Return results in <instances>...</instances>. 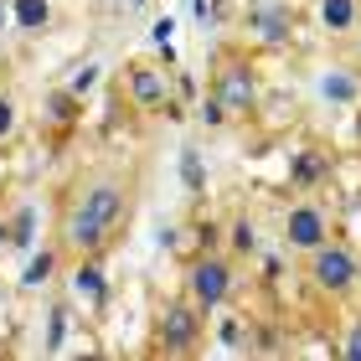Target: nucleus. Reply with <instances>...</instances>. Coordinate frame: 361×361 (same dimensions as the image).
<instances>
[{"label":"nucleus","mask_w":361,"mask_h":361,"mask_svg":"<svg viewBox=\"0 0 361 361\" xmlns=\"http://www.w3.org/2000/svg\"><path fill=\"white\" fill-rule=\"evenodd\" d=\"M336 166H331V155L320 150V145H310V150H300L294 155V166H289V186L294 191H310V186H320L325 176H331Z\"/></svg>","instance_id":"nucleus-11"},{"label":"nucleus","mask_w":361,"mask_h":361,"mask_svg":"<svg viewBox=\"0 0 361 361\" xmlns=\"http://www.w3.org/2000/svg\"><path fill=\"white\" fill-rule=\"evenodd\" d=\"M129 212V180L119 171H88L62 202V222H57V248L73 258H93L109 248L114 227Z\"/></svg>","instance_id":"nucleus-1"},{"label":"nucleus","mask_w":361,"mask_h":361,"mask_svg":"<svg viewBox=\"0 0 361 361\" xmlns=\"http://www.w3.org/2000/svg\"><path fill=\"white\" fill-rule=\"evenodd\" d=\"M315 21L331 37H356L361 31V0H315Z\"/></svg>","instance_id":"nucleus-10"},{"label":"nucleus","mask_w":361,"mask_h":361,"mask_svg":"<svg viewBox=\"0 0 361 361\" xmlns=\"http://www.w3.org/2000/svg\"><path fill=\"white\" fill-rule=\"evenodd\" d=\"M212 98H222L227 119H253L258 114V73L243 52H217L212 62Z\"/></svg>","instance_id":"nucleus-3"},{"label":"nucleus","mask_w":361,"mask_h":361,"mask_svg":"<svg viewBox=\"0 0 361 361\" xmlns=\"http://www.w3.org/2000/svg\"><path fill=\"white\" fill-rule=\"evenodd\" d=\"M73 300L83 305V310H104L109 279H104V269H98V253L93 258H78V269H73Z\"/></svg>","instance_id":"nucleus-9"},{"label":"nucleus","mask_w":361,"mask_h":361,"mask_svg":"<svg viewBox=\"0 0 361 361\" xmlns=\"http://www.w3.org/2000/svg\"><path fill=\"white\" fill-rule=\"evenodd\" d=\"M124 98L140 114H166L171 109V73L160 68V62H150V57L124 62Z\"/></svg>","instance_id":"nucleus-5"},{"label":"nucleus","mask_w":361,"mask_h":361,"mask_svg":"<svg viewBox=\"0 0 361 361\" xmlns=\"http://www.w3.org/2000/svg\"><path fill=\"white\" fill-rule=\"evenodd\" d=\"M11 129H16V104H11V98H0V140H6Z\"/></svg>","instance_id":"nucleus-16"},{"label":"nucleus","mask_w":361,"mask_h":361,"mask_svg":"<svg viewBox=\"0 0 361 361\" xmlns=\"http://www.w3.org/2000/svg\"><path fill=\"white\" fill-rule=\"evenodd\" d=\"M155 0H93L98 16H114V21H129V16H145Z\"/></svg>","instance_id":"nucleus-13"},{"label":"nucleus","mask_w":361,"mask_h":361,"mask_svg":"<svg viewBox=\"0 0 361 361\" xmlns=\"http://www.w3.org/2000/svg\"><path fill=\"white\" fill-rule=\"evenodd\" d=\"M341 356L346 361H361V320L346 325V341H341Z\"/></svg>","instance_id":"nucleus-14"},{"label":"nucleus","mask_w":361,"mask_h":361,"mask_svg":"<svg viewBox=\"0 0 361 361\" xmlns=\"http://www.w3.org/2000/svg\"><path fill=\"white\" fill-rule=\"evenodd\" d=\"M305 279L315 284V294H325V300H346V294L361 289V253L351 248V243H320L315 253H305Z\"/></svg>","instance_id":"nucleus-2"},{"label":"nucleus","mask_w":361,"mask_h":361,"mask_svg":"<svg viewBox=\"0 0 361 361\" xmlns=\"http://www.w3.org/2000/svg\"><path fill=\"white\" fill-rule=\"evenodd\" d=\"M11 16L26 37H37V31L52 26V0H11Z\"/></svg>","instance_id":"nucleus-12"},{"label":"nucleus","mask_w":361,"mask_h":361,"mask_svg":"<svg viewBox=\"0 0 361 361\" xmlns=\"http://www.w3.org/2000/svg\"><path fill=\"white\" fill-rule=\"evenodd\" d=\"M331 212H325L320 202H294L284 212V243L289 253H315L320 243H331Z\"/></svg>","instance_id":"nucleus-7"},{"label":"nucleus","mask_w":361,"mask_h":361,"mask_svg":"<svg viewBox=\"0 0 361 361\" xmlns=\"http://www.w3.org/2000/svg\"><path fill=\"white\" fill-rule=\"evenodd\" d=\"M248 37L264 42V47H289L294 42V16L284 0H258L248 11Z\"/></svg>","instance_id":"nucleus-8"},{"label":"nucleus","mask_w":361,"mask_h":361,"mask_svg":"<svg viewBox=\"0 0 361 361\" xmlns=\"http://www.w3.org/2000/svg\"><path fill=\"white\" fill-rule=\"evenodd\" d=\"M6 243H11V227H6V222H0V248H6Z\"/></svg>","instance_id":"nucleus-17"},{"label":"nucleus","mask_w":361,"mask_h":361,"mask_svg":"<svg viewBox=\"0 0 361 361\" xmlns=\"http://www.w3.org/2000/svg\"><path fill=\"white\" fill-rule=\"evenodd\" d=\"M186 294L207 310V315H212V310H222V305L238 294V269H233V258H227V253H212V248L196 253L191 264H186Z\"/></svg>","instance_id":"nucleus-4"},{"label":"nucleus","mask_w":361,"mask_h":361,"mask_svg":"<svg viewBox=\"0 0 361 361\" xmlns=\"http://www.w3.org/2000/svg\"><path fill=\"white\" fill-rule=\"evenodd\" d=\"M0 21H6V11H0Z\"/></svg>","instance_id":"nucleus-19"},{"label":"nucleus","mask_w":361,"mask_h":361,"mask_svg":"<svg viewBox=\"0 0 361 361\" xmlns=\"http://www.w3.org/2000/svg\"><path fill=\"white\" fill-rule=\"evenodd\" d=\"M202 315H207V310L196 305L191 294H186V300H176V305H166V310H160V351L191 356L196 346H202V331H207Z\"/></svg>","instance_id":"nucleus-6"},{"label":"nucleus","mask_w":361,"mask_h":361,"mask_svg":"<svg viewBox=\"0 0 361 361\" xmlns=\"http://www.w3.org/2000/svg\"><path fill=\"white\" fill-rule=\"evenodd\" d=\"M356 62H361V31H356Z\"/></svg>","instance_id":"nucleus-18"},{"label":"nucleus","mask_w":361,"mask_h":361,"mask_svg":"<svg viewBox=\"0 0 361 361\" xmlns=\"http://www.w3.org/2000/svg\"><path fill=\"white\" fill-rule=\"evenodd\" d=\"M233 248H238V253H253V248H258V233H253L248 222H238V233H233Z\"/></svg>","instance_id":"nucleus-15"}]
</instances>
